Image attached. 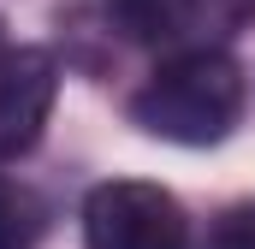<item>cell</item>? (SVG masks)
Instances as JSON below:
<instances>
[{
	"label": "cell",
	"mask_w": 255,
	"mask_h": 249,
	"mask_svg": "<svg viewBox=\"0 0 255 249\" xmlns=\"http://www.w3.org/2000/svg\"><path fill=\"white\" fill-rule=\"evenodd\" d=\"M83 244L89 249H190V220L178 196L142 178L95 184L83 202Z\"/></svg>",
	"instance_id": "7a4b0ae2"
},
{
	"label": "cell",
	"mask_w": 255,
	"mask_h": 249,
	"mask_svg": "<svg viewBox=\"0 0 255 249\" xmlns=\"http://www.w3.org/2000/svg\"><path fill=\"white\" fill-rule=\"evenodd\" d=\"M42 232H48V202L0 172V249H30Z\"/></svg>",
	"instance_id": "277c9868"
},
{
	"label": "cell",
	"mask_w": 255,
	"mask_h": 249,
	"mask_svg": "<svg viewBox=\"0 0 255 249\" xmlns=\"http://www.w3.org/2000/svg\"><path fill=\"white\" fill-rule=\"evenodd\" d=\"M130 119L148 136H166V142H184V148L226 142L232 124L244 119V71L220 48L178 54L136 89Z\"/></svg>",
	"instance_id": "6da1fadb"
},
{
	"label": "cell",
	"mask_w": 255,
	"mask_h": 249,
	"mask_svg": "<svg viewBox=\"0 0 255 249\" xmlns=\"http://www.w3.org/2000/svg\"><path fill=\"white\" fill-rule=\"evenodd\" d=\"M208 249H255V202H238L214 220L208 232Z\"/></svg>",
	"instance_id": "8992f818"
},
{
	"label": "cell",
	"mask_w": 255,
	"mask_h": 249,
	"mask_svg": "<svg viewBox=\"0 0 255 249\" xmlns=\"http://www.w3.org/2000/svg\"><path fill=\"white\" fill-rule=\"evenodd\" d=\"M60 95V65L48 48H6L0 54V160L36 148L42 124Z\"/></svg>",
	"instance_id": "3957f363"
},
{
	"label": "cell",
	"mask_w": 255,
	"mask_h": 249,
	"mask_svg": "<svg viewBox=\"0 0 255 249\" xmlns=\"http://www.w3.org/2000/svg\"><path fill=\"white\" fill-rule=\"evenodd\" d=\"M107 12L125 24L130 36L154 42V36H172L184 24V0H107Z\"/></svg>",
	"instance_id": "5b68a950"
}]
</instances>
